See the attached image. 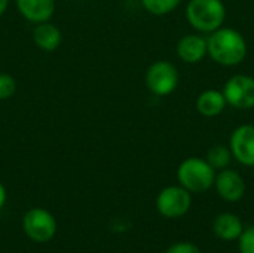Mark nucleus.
<instances>
[{"mask_svg":"<svg viewBox=\"0 0 254 253\" xmlns=\"http://www.w3.org/2000/svg\"><path fill=\"white\" fill-rule=\"evenodd\" d=\"M228 103L226 98L223 95V92L220 89H205L202 91L195 101V107L196 112L204 116V118H216L219 115H222L226 109Z\"/></svg>","mask_w":254,"mask_h":253,"instance_id":"4468645a","label":"nucleus"},{"mask_svg":"<svg viewBox=\"0 0 254 253\" xmlns=\"http://www.w3.org/2000/svg\"><path fill=\"white\" fill-rule=\"evenodd\" d=\"M228 106L237 110L254 109V78L250 75H234L231 76L222 89Z\"/></svg>","mask_w":254,"mask_h":253,"instance_id":"0eeeda50","label":"nucleus"},{"mask_svg":"<svg viewBox=\"0 0 254 253\" xmlns=\"http://www.w3.org/2000/svg\"><path fill=\"white\" fill-rule=\"evenodd\" d=\"M16 92V81L9 73H0V101L9 100Z\"/></svg>","mask_w":254,"mask_h":253,"instance_id":"f3484780","label":"nucleus"},{"mask_svg":"<svg viewBox=\"0 0 254 253\" xmlns=\"http://www.w3.org/2000/svg\"><path fill=\"white\" fill-rule=\"evenodd\" d=\"M238 251L240 253H254V227L244 228L238 239Z\"/></svg>","mask_w":254,"mask_h":253,"instance_id":"a211bd4d","label":"nucleus"},{"mask_svg":"<svg viewBox=\"0 0 254 253\" xmlns=\"http://www.w3.org/2000/svg\"><path fill=\"white\" fill-rule=\"evenodd\" d=\"M19 15L31 24L51 21L55 13V0H15Z\"/></svg>","mask_w":254,"mask_h":253,"instance_id":"9b49d317","label":"nucleus"},{"mask_svg":"<svg viewBox=\"0 0 254 253\" xmlns=\"http://www.w3.org/2000/svg\"><path fill=\"white\" fill-rule=\"evenodd\" d=\"M213 188H216L217 195L226 203L241 201L247 191L244 177L238 171H235L229 167L216 173Z\"/></svg>","mask_w":254,"mask_h":253,"instance_id":"1a4fd4ad","label":"nucleus"},{"mask_svg":"<svg viewBox=\"0 0 254 253\" xmlns=\"http://www.w3.org/2000/svg\"><path fill=\"white\" fill-rule=\"evenodd\" d=\"M6 200H7V192H6V188H4V185L0 182V210L4 207V204H6Z\"/></svg>","mask_w":254,"mask_h":253,"instance_id":"aec40b11","label":"nucleus"},{"mask_svg":"<svg viewBox=\"0 0 254 253\" xmlns=\"http://www.w3.org/2000/svg\"><path fill=\"white\" fill-rule=\"evenodd\" d=\"M229 149L235 161L244 167H254V125L237 127L229 137Z\"/></svg>","mask_w":254,"mask_h":253,"instance_id":"6e6552de","label":"nucleus"},{"mask_svg":"<svg viewBox=\"0 0 254 253\" xmlns=\"http://www.w3.org/2000/svg\"><path fill=\"white\" fill-rule=\"evenodd\" d=\"M244 231V224L234 213H220L213 222V233L222 242H238Z\"/></svg>","mask_w":254,"mask_h":253,"instance_id":"f8f14e48","label":"nucleus"},{"mask_svg":"<svg viewBox=\"0 0 254 253\" xmlns=\"http://www.w3.org/2000/svg\"><path fill=\"white\" fill-rule=\"evenodd\" d=\"M189 25L201 34H210L223 27L226 6L222 0H189L185 10Z\"/></svg>","mask_w":254,"mask_h":253,"instance_id":"f03ea898","label":"nucleus"},{"mask_svg":"<svg viewBox=\"0 0 254 253\" xmlns=\"http://www.w3.org/2000/svg\"><path fill=\"white\" fill-rule=\"evenodd\" d=\"M31 37L34 45L45 52H54L63 42L61 30L51 21L36 24L31 31Z\"/></svg>","mask_w":254,"mask_h":253,"instance_id":"ddd939ff","label":"nucleus"},{"mask_svg":"<svg viewBox=\"0 0 254 253\" xmlns=\"http://www.w3.org/2000/svg\"><path fill=\"white\" fill-rule=\"evenodd\" d=\"M216 173L205 158L189 157L177 169V182L190 194H202L213 188Z\"/></svg>","mask_w":254,"mask_h":253,"instance_id":"7ed1b4c3","label":"nucleus"},{"mask_svg":"<svg viewBox=\"0 0 254 253\" xmlns=\"http://www.w3.org/2000/svg\"><path fill=\"white\" fill-rule=\"evenodd\" d=\"M165 253H202L201 249L192 242H177L173 243Z\"/></svg>","mask_w":254,"mask_h":253,"instance_id":"6ab92c4d","label":"nucleus"},{"mask_svg":"<svg viewBox=\"0 0 254 253\" xmlns=\"http://www.w3.org/2000/svg\"><path fill=\"white\" fill-rule=\"evenodd\" d=\"M249 52L244 36L231 27H220L207 36V55L219 66H240Z\"/></svg>","mask_w":254,"mask_h":253,"instance_id":"f257e3e1","label":"nucleus"},{"mask_svg":"<svg viewBox=\"0 0 254 253\" xmlns=\"http://www.w3.org/2000/svg\"><path fill=\"white\" fill-rule=\"evenodd\" d=\"M146 12L153 16H165L176 10L183 0H140Z\"/></svg>","mask_w":254,"mask_h":253,"instance_id":"dca6fc26","label":"nucleus"},{"mask_svg":"<svg viewBox=\"0 0 254 253\" xmlns=\"http://www.w3.org/2000/svg\"><path fill=\"white\" fill-rule=\"evenodd\" d=\"M22 230L34 243H48L57 234V221L49 210L33 207L22 218Z\"/></svg>","mask_w":254,"mask_h":253,"instance_id":"423d86ee","label":"nucleus"},{"mask_svg":"<svg viewBox=\"0 0 254 253\" xmlns=\"http://www.w3.org/2000/svg\"><path fill=\"white\" fill-rule=\"evenodd\" d=\"M192 207V194L180 185H170L161 189L156 197V210L167 219L183 218Z\"/></svg>","mask_w":254,"mask_h":253,"instance_id":"39448f33","label":"nucleus"},{"mask_svg":"<svg viewBox=\"0 0 254 253\" xmlns=\"http://www.w3.org/2000/svg\"><path fill=\"white\" fill-rule=\"evenodd\" d=\"M177 57L186 64H198L207 57V36L201 33L185 34L176 46Z\"/></svg>","mask_w":254,"mask_h":253,"instance_id":"9d476101","label":"nucleus"},{"mask_svg":"<svg viewBox=\"0 0 254 253\" xmlns=\"http://www.w3.org/2000/svg\"><path fill=\"white\" fill-rule=\"evenodd\" d=\"M205 160L208 161V164L216 171H220V170H225V169H228L231 166L234 157H232V152H231L229 146H225V145H213L207 151Z\"/></svg>","mask_w":254,"mask_h":253,"instance_id":"2eb2a0df","label":"nucleus"},{"mask_svg":"<svg viewBox=\"0 0 254 253\" xmlns=\"http://www.w3.org/2000/svg\"><path fill=\"white\" fill-rule=\"evenodd\" d=\"M179 70L167 60H158L152 63L144 75V84L147 89L156 97H167L173 94L179 86Z\"/></svg>","mask_w":254,"mask_h":253,"instance_id":"20e7f679","label":"nucleus"},{"mask_svg":"<svg viewBox=\"0 0 254 253\" xmlns=\"http://www.w3.org/2000/svg\"><path fill=\"white\" fill-rule=\"evenodd\" d=\"M7 6H9V0H0V18L4 15Z\"/></svg>","mask_w":254,"mask_h":253,"instance_id":"412c9836","label":"nucleus"}]
</instances>
